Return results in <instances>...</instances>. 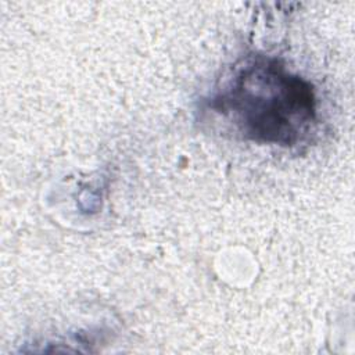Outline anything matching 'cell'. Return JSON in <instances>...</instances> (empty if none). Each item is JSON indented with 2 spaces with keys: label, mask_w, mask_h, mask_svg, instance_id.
I'll return each instance as SVG.
<instances>
[{
  "label": "cell",
  "mask_w": 355,
  "mask_h": 355,
  "mask_svg": "<svg viewBox=\"0 0 355 355\" xmlns=\"http://www.w3.org/2000/svg\"><path fill=\"white\" fill-rule=\"evenodd\" d=\"M209 107L244 139L258 143L295 146L316 123L311 83L263 55L236 68Z\"/></svg>",
  "instance_id": "cell-1"
}]
</instances>
